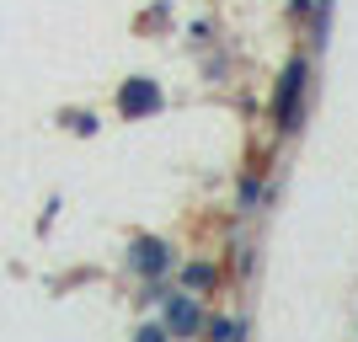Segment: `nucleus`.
I'll list each match as a JSON object with an SVG mask.
<instances>
[{
	"mask_svg": "<svg viewBox=\"0 0 358 342\" xmlns=\"http://www.w3.org/2000/svg\"><path fill=\"white\" fill-rule=\"evenodd\" d=\"M155 102H161V91L150 86V80H129L123 86V113H150Z\"/></svg>",
	"mask_w": 358,
	"mask_h": 342,
	"instance_id": "nucleus-1",
	"label": "nucleus"
},
{
	"mask_svg": "<svg viewBox=\"0 0 358 342\" xmlns=\"http://www.w3.org/2000/svg\"><path fill=\"white\" fill-rule=\"evenodd\" d=\"M299 80H305V64H289L284 75V97H278V118L294 123V97H299Z\"/></svg>",
	"mask_w": 358,
	"mask_h": 342,
	"instance_id": "nucleus-2",
	"label": "nucleus"
},
{
	"mask_svg": "<svg viewBox=\"0 0 358 342\" xmlns=\"http://www.w3.org/2000/svg\"><path fill=\"white\" fill-rule=\"evenodd\" d=\"M166 321H171L177 332H193L198 327V311L187 305V299H171V305H166Z\"/></svg>",
	"mask_w": 358,
	"mask_h": 342,
	"instance_id": "nucleus-3",
	"label": "nucleus"
},
{
	"mask_svg": "<svg viewBox=\"0 0 358 342\" xmlns=\"http://www.w3.org/2000/svg\"><path fill=\"white\" fill-rule=\"evenodd\" d=\"M161 262H166V252L145 241V246H139V268H161Z\"/></svg>",
	"mask_w": 358,
	"mask_h": 342,
	"instance_id": "nucleus-4",
	"label": "nucleus"
}]
</instances>
